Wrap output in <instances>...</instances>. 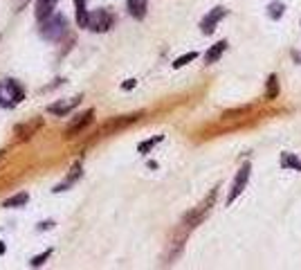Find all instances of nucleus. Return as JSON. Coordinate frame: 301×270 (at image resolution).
<instances>
[{
  "label": "nucleus",
  "mask_w": 301,
  "mask_h": 270,
  "mask_svg": "<svg viewBox=\"0 0 301 270\" xmlns=\"http://www.w3.org/2000/svg\"><path fill=\"white\" fill-rule=\"evenodd\" d=\"M25 97L23 88L18 86V81L14 79H5V81L0 83V104L2 106H14Z\"/></svg>",
  "instance_id": "nucleus-1"
},
{
  "label": "nucleus",
  "mask_w": 301,
  "mask_h": 270,
  "mask_svg": "<svg viewBox=\"0 0 301 270\" xmlns=\"http://www.w3.org/2000/svg\"><path fill=\"white\" fill-rule=\"evenodd\" d=\"M249 171H252V165H249V162H245V165L238 169L236 180H234V185H232V192H229V196H227V203H234L238 194H243L245 185H247V180H249Z\"/></svg>",
  "instance_id": "nucleus-2"
},
{
  "label": "nucleus",
  "mask_w": 301,
  "mask_h": 270,
  "mask_svg": "<svg viewBox=\"0 0 301 270\" xmlns=\"http://www.w3.org/2000/svg\"><path fill=\"white\" fill-rule=\"evenodd\" d=\"M113 27V16H110L106 9H97V12L90 14V20H88V30L93 32H106Z\"/></svg>",
  "instance_id": "nucleus-3"
},
{
  "label": "nucleus",
  "mask_w": 301,
  "mask_h": 270,
  "mask_svg": "<svg viewBox=\"0 0 301 270\" xmlns=\"http://www.w3.org/2000/svg\"><path fill=\"white\" fill-rule=\"evenodd\" d=\"M223 16H225V9H223V7H216V9L209 14V16H205V20L200 23V27H203L205 34H211V32L216 30V23H218Z\"/></svg>",
  "instance_id": "nucleus-4"
},
{
  "label": "nucleus",
  "mask_w": 301,
  "mask_h": 270,
  "mask_svg": "<svg viewBox=\"0 0 301 270\" xmlns=\"http://www.w3.org/2000/svg\"><path fill=\"white\" fill-rule=\"evenodd\" d=\"M54 7H56V0H36V18L38 20H47L52 16Z\"/></svg>",
  "instance_id": "nucleus-5"
},
{
  "label": "nucleus",
  "mask_w": 301,
  "mask_h": 270,
  "mask_svg": "<svg viewBox=\"0 0 301 270\" xmlns=\"http://www.w3.org/2000/svg\"><path fill=\"white\" fill-rule=\"evenodd\" d=\"M93 117H94V111H88V113H83L81 115V119H76L75 124H72V126H70L68 129V133H65V137H75L76 133H79V131H83L88 126V124L93 122Z\"/></svg>",
  "instance_id": "nucleus-6"
},
{
  "label": "nucleus",
  "mask_w": 301,
  "mask_h": 270,
  "mask_svg": "<svg viewBox=\"0 0 301 270\" xmlns=\"http://www.w3.org/2000/svg\"><path fill=\"white\" fill-rule=\"evenodd\" d=\"M43 126V119H34V122H29V124H20V126H16V135L18 137H32V135L36 133V131Z\"/></svg>",
  "instance_id": "nucleus-7"
},
{
  "label": "nucleus",
  "mask_w": 301,
  "mask_h": 270,
  "mask_svg": "<svg viewBox=\"0 0 301 270\" xmlns=\"http://www.w3.org/2000/svg\"><path fill=\"white\" fill-rule=\"evenodd\" d=\"M137 119H139V113H137V115H126L124 119H113V122H108V124L104 126V129H101V133H108V131H117V129H124V126H128L131 122H137Z\"/></svg>",
  "instance_id": "nucleus-8"
},
{
  "label": "nucleus",
  "mask_w": 301,
  "mask_h": 270,
  "mask_svg": "<svg viewBox=\"0 0 301 270\" xmlns=\"http://www.w3.org/2000/svg\"><path fill=\"white\" fill-rule=\"evenodd\" d=\"M79 101H81V97H75V99L65 101V104H52L50 108H47V111L54 113V115H68V113L72 111V108H75V106L79 104Z\"/></svg>",
  "instance_id": "nucleus-9"
},
{
  "label": "nucleus",
  "mask_w": 301,
  "mask_h": 270,
  "mask_svg": "<svg viewBox=\"0 0 301 270\" xmlns=\"http://www.w3.org/2000/svg\"><path fill=\"white\" fill-rule=\"evenodd\" d=\"M75 5H76V23H79V27H88V20H90V14L86 9L88 0H75Z\"/></svg>",
  "instance_id": "nucleus-10"
},
{
  "label": "nucleus",
  "mask_w": 301,
  "mask_h": 270,
  "mask_svg": "<svg viewBox=\"0 0 301 270\" xmlns=\"http://www.w3.org/2000/svg\"><path fill=\"white\" fill-rule=\"evenodd\" d=\"M225 50H227V41H218L216 45H211V50H209L207 54H205V61H207V63H216V61L223 57Z\"/></svg>",
  "instance_id": "nucleus-11"
},
{
  "label": "nucleus",
  "mask_w": 301,
  "mask_h": 270,
  "mask_svg": "<svg viewBox=\"0 0 301 270\" xmlns=\"http://www.w3.org/2000/svg\"><path fill=\"white\" fill-rule=\"evenodd\" d=\"M128 12L133 18H144L146 14V0H128Z\"/></svg>",
  "instance_id": "nucleus-12"
},
{
  "label": "nucleus",
  "mask_w": 301,
  "mask_h": 270,
  "mask_svg": "<svg viewBox=\"0 0 301 270\" xmlns=\"http://www.w3.org/2000/svg\"><path fill=\"white\" fill-rule=\"evenodd\" d=\"M29 200V194H25V192H20V194L12 196V198H7L5 203H2V207H23L25 203Z\"/></svg>",
  "instance_id": "nucleus-13"
},
{
  "label": "nucleus",
  "mask_w": 301,
  "mask_h": 270,
  "mask_svg": "<svg viewBox=\"0 0 301 270\" xmlns=\"http://www.w3.org/2000/svg\"><path fill=\"white\" fill-rule=\"evenodd\" d=\"M279 95V81H277V77H270V81H267V93H265V97L267 99H274Z\"/></svg>",
  "instance_id": "nucleus-14"
},
{
  "label": "nucleus",
  "mask_w": 301,
  "mask_h": 270,
  "mask_svg": "<svg viewBox=\"0 0 301 270\" xmlns=\"http://www.w3.org/2000/svg\"><path fill=\"white\" fill-rule=\"evenodd\" d=\"M196 57H198L196 52H187V54H182L180 59H175V61H173V68H182V65H187V63H189V61H193V59H196Z\"/></svg>",
  "instance_id": "nucleus-15"
},
{
  "label": "nucleus",
  "mask_w": 301,
  "mask_h": 270,
  "mask_svg": "<svg viewBox=\"0 0 301 270\" xmlns=\"http://www.w3.org/2000/svg\"><path fill=\"white\" fill-rule=\"evenodd\" d=\"M50 254H52V250H45V252L43 254H38V257H34L32 259V268H38V266H43L47 261V257H50Z\"/></svg>",
  "instance_id": "nucleus-16"
},
{
  "label": "nucleus",
  "mask_w": 301,
  "mask_h": 270,
  "mask_svg": "<svg viewBox=\"0 0 301 270\" xmlns=\"http://www.w3.org/2000/svg\"><path fill=\"white\" fill-rule=\"evenodd\" d=\"M162 140V137H153V140H146V142H142V144H139V153H146V151H150V149L155 147L157 142Z\"/></svg>",
  "instance_id": "nucleus-17"
},
{
  "label": "nucleus",
  "mask_w": 301,
  "mask_h": 270,
  "mask_svg": "<svg viewBox=\"0 0 301 270\" xmlns=\"http://www.w3.org/2000/svg\"><path fill=\"white\" fill-rule=\"evenodd\" d=\"M135 83H137L135 79H128V81H124L122 88H124V90H131V88H135Z\"/></svg>",
  "instance_id": "nucleus-18"
},
{
  "label": "nucleus",
  "mask_w": 301,
  "mask_h": 270,
  "mask_svg": "<svg viewBox=\"0 0 301 270\" xmlns=\"http://www.w3.org/2000/svg\"><path fill=\"white\" fill-rule=\"evenodd\" d=\"M5 252V243H2V241H0V254Z\"/></svg>",
  "instance_id": "nucleus-19"
},
{
  "label": "nucleus",
  "mask_w": 301,
  "mask_h": 270,
  "mask_svg": "<svg viewBox=\"0 0 301 270\" xmlns=\"http://www.w3.org/2000/svg\"><path fill=\"white\" fill-rule=\"evenodd\" d=\"M0 158H2V151H0Z\"/></svg>",
  "instance_id": "nucleus-20"
}]
</instances>
